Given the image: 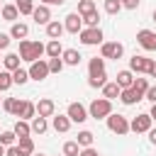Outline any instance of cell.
<instances>
[{
  "label": "cell",
  "instance_id": "d6986e66",
  "mask_svg": "<svg viewBox=\"0 0 156 156\" xmlns=\"http://www.w3.org/2000/svg\"><path fill=\"white\" fill-rule=\"evenodd\" d=\"M0 15H2V20L5 22H20V10H17V5H2L0 7Z\"/></svg>",
  "mask_w": 156,
  "mask_h": 156
},
{
  "label": "cell",
  "instance_id": "f5cc1de1",
  "mask_svg": "<svg viewBox=\"0 0 156 156\" xmlns=\"http://www.w3.org/2000/svg\"><path fill=\"white\" fill-rule=\"evenodd\" d=\"M0 63H2V56H0Z\"/></svg>",
  "mask_w": 156,
  "mask_h": 156
},
{
  "label": "cell",
  "instance_id": "8fae6325",
  "mask_svg": "<svg viewBox=\"0 0 156 156\" xmlns=\"http://www.w3.org/2000/svg\"><path fill=\"white\" fill-rule=\"evenodd\" d=\"M29 78L32 80H44L51 71H49V61H44V58H39V61H34V63H29Z\"/></svg>",
  "mask_w": 156,
  "mask_h": 156
},
{
  "label": "cell",
  "instance_id": "5b68a950",
  "mask_svg": "<svg viewBox=\"0 0 156 156\" xmlns=\"http://www.w3.org/2000/svg\"><path fill=\"white\" fill-rule=\"evenodd\" d=\"M80 44H85V46H98V44H102V29L100 27H83L80 29Z\"/></svg>",
  "mask_w": 156,
  "mask_h": 156
},
{
  "label": "cell",
  "instance_id": "816d5d0a",
  "mask_svg": "<svg viewBox=\"0 0 156 156\" xmlns=\"http://www.w3.org/2000/svg\"><path fill=\"white\" fill-rule=\"evenodd\" d=\"M32 156H44V154H32Z\"/></svg>",
  "mask_w": 156,
  "mask_h": 156
},
{
  "label": "cell",
  "instance_id": "1f68e13d",
  "mask_svg": "<svg viewBox=\"0 0 156 156\" xmlns=\"http://www.w3.org/2000/svg\"><path fill=\"white\" fill-rule=\"evenodd\" d=\"M83 24H85V27H100V12L93 10V12L83 15Z\"/></svg>",
  "mask_w": 156,
  "mask_h": 156
},
{
  "label": "cell",
  "instance_id": "f1b7e54d",
  "mask_svg": "<svg viewBox=\"0 0 156 156\" xmlns=\"http://www.w3.org/2000/svg\"><path fill=\"white\" fill-rule=\"evenodd\" d=\"M12 80H15V85H24L32 78H29V71L27 68H17V71H12Z\"/></svg>",
  "mask_w": 156,
  "mask_h": 156
},
{
  "label": "cell",
  "instance_id": "7c38bea8",
  "mask_svg": "<svg viewBox=\"0 0 156 156\" xmlns=\"http://www.w3.org/2000/svg\"><path fill=\"white\" fill-rule=\"evenodd\" d=\"M63 27H66L68 34H80V29H83V15L80 12H68L66 20H63Z\"/></svg>",
  "mask_w": 156,
  "mask_h": 156
},
{
  "label": "cell",
  "instance_id": "e575fe53",
  "mask_svg": "<svg viewBox=\"0 0 156 156\" xmlns=\"http://www.w3.org/2000/svg\"><path fill=\"white\" fill-rule=\"evenodd\" d=\"M132 88H134V90H136L139 95H146V90H149V80H146V78H139V76H136V78H134V85H132Z\"/></svg>",
  "mask_w": 156,
  "mask_h": 156
},
{
  "label": "cell",
  "instance_id": "83f0119b",
  "mask_svg": "<svg viewBox=\"0 0 156 156\" xmlns=\"http://www.w3.org/2000/svg\"><path fill=\"white\" fill-rule=\"evenodd\" d=\"M12 85H15V80H12V73L2 68V71H0V93H5V90H10Z\"/></svg>",
  "mask_w": 156,
  "mask_h": 156
},
{
  "label": "cell",
  "instance_id": "4fadbf2b",
  "mask_svg": "<svg viewBox=\"0 0 156 156\" xmlns=\"http://www.w3.org/2000/svg\"><path fill=\"white\" fill-rule=\"evenodd\" d=\"M37 115H41V117H54V115H56V102H54L51 98H39V102H37Z\"/></svg>",
  "mask_w": 156,
  "mask_h": 156
},
{
  "label": "cell",
  "instance_id": "44dd1931",
  "mask_svg": "<svg viewBox=\"0 0 156 156\" xmlns=\"http://www.w3.org/2000/svg\"><path fill=\"white\" fill-rule=\"evenodd\" d=\"M61 58H63V63H66V66H78L83 56H80V51H78V49H63Z\"/></svg>",
  "mask_w": 156,
  "mask_h": 156
},
{
  "label": "cell",
  "instance_id": "60d3db41",
  "mask_svg": "<svg viewBox=\"0 0 156 156\" xmlns=\"http://www.w3.org/2000/svg\"><path fill=\"white\" fill-rule=\"evenodd\" d=\"M119 2H122L124 10H136V7L141 5V0H119Z\"/></svg>",
  "mask_w": 156,
  "mask_h": 156
},
{
  "label": "cell",
  "instance_id": "ba28073f",
  "mask_svg": "<svg viewBox=\"0 0 156 156\" xmlns=\"http://www.w3.org/2000/svg\"><path fill=\"white\" fill-rule=\"evenodd\" d=\"M151 66H154V58H149V56L134 54V56L129 58V71H134V73H149Z\"/></svg>",
  "mask_w": 156,
  "mask_h": 156
},
{
  "label": "cell",
  "instance_id": "30bf717a",
  "mask_svg": "<svg viewBox=\"0 0 156 156\" xmlns=\"http://www.w3.org/2000/svg\"><path fill=\"white\" fill-rule=\"evenodd\" d=\"M136 44L144 51H156V32L151 29H139L136 32Z\"/></svg>",
  "mask_w": 156,
  "mask_h": 156
},
{
  "label": "cell",
  "instance_id": "4dcf8cb0",
  "mask_svg": "<svg viewBox=\"0 0 156 156\" xmlns=\"http://www.w3.org/2000/svg\"><path fill=\"white\" fill-rule=\"evenodd\" d=\"M15 5H17V10H20V15H32L34 12V0H15Z\"/></svg>",
  "mask_w": 156,
  "mask_h": 156
},
{
  "label": "cell",
  "instance_id": "f35d334b",
  "mask_svg": "<svg viewBox=\"0 0 156 156\" xmlns=\"http://www.w3.org/2000/svg\"><path fill=\"white\" fill-rule=\"evenodd\" d=\"M10 41H12L10 32H7V34H5V32H0V51H5V49L10 46Z\"/></svg>",
  "mask_w": 156,
  "mask_h": 156
},
{
  "label": "cell",
  "instance_id": "5bb4252c",
  "mask_svg": "<svg viewBox=\"0 0 156 156\" xmlns=\"http://www.w3.org/2000/svg\"><path fill=\"white\" fill-rule=\"evenodd\" d=\"M71 117L68 115H54L51 117V127H54V132H58V134H66L68 129H71Z\"/></svg>",
  "mask_w": 156,
  "mask_h": 156
},
{
  "label": "cell",
  "instance_id": "484cf974",
  "mask_svg": "<svg viewBox=\"0 0 156 156\" xmlns=\"http://www.w3.org/2000/svg\"><path fill=\"white\" fill-rule=\"evenodd\" d=\"M12 129H15V134H17V139H20V136H29V134H32V124H29L27 119H17Z\"/></svg>",
  "mask_w": 156,
  "mask_h": 156
},
{
  "label": "cell",
  "instance_id": "8d00e7d4",
  "mask_svg": "<svg viewBox=\"0 0 156 156\" xmlns=\"http://www.w3.org/2000/svg\"><path fill=\"white\" fill-rule=\"evenodd\" d=\"M63 66H66V63H63V58H61V56L49 58V71H51V73H61V71H63Z\"/></svg>",
  "mask_w": 156,
  "mask_h": 156
},
{
  "label": "cell",
  "instance_id": "603a6c76",
  "mask_svg": "<svg viewBox=\"0 0 156 156\" xmlns=\"http://www.w3.org/2000/svg\"><path fill=\"white\" fill-rule=\"evenodd\" d=\"M61 54H63L61 39H49V44H46V56H49V58H56V56H61Z\"/></svg>",
  "mask_w": 156,
  "mask_h": 156
},
{
  "label": "cell",
  "instance_id": "c3c4849f",
  "mask_svg": "<svg viewBox=\"0 0 156 156\" xmlns=\"http://www.w3.org/2000/svg\"><path fill=\"white\" fill-rule=\"evenodd\" d=\"M5 151H7V146H2V144H0V156H5Z\"/></svg>",
  "mask_w": 156,
  "mask_h": 156
},
{
  "label": "cell",
  "instance_id": "b9f144b4",
  "mask_svg": "<svg viewBox=\"0 0 156 156\" xmlns=\"http://www.w3.org/2000/svg\"><path fill=\"white\" fill-rule=\"evenodd\" d=\"M144 98L154 105V102H156V85H149V90H146V95H144Z\"/></svg>",
  "mask_w": 156,
  "mask_h": 156
},
{
  "label": "cell",
  "instance_id": "7402d4cb",
  "mask_svg": "<svg viewBox=\"0 0 156 156\" xmlns=\"http://www.w3.org/2000/svg\"><path fill=\"white\" fill-rule=\"evenodd\" d=\"M20 61H22L20 54H5V56H2V66H5V71H10V73L20 68Z\"/></svg>",
  "mask_w": 156,
  "mask_h": 156
},
{
  "label": "cell",
  "instance_id": "9c48e42d",
  "mask_svg": "<svg viewBox=\"0 0 156 156\" xmlns=\"http://www.w3.org/2000/svg\"><path fill=\"white\" fill-rule=\"evenodd\" d=\"M66 115H68V117H71V122H76V124H83L85 119H90L88 107H85L83 102H71V105H68V110H66Z\"/></svg>",
  "mask_w": 156,
  "mask_h": 156
},
{
  "label": "cell",
  "instance_id": "f6af8a7d",
  "mask_svg": "<svg viewBox=\"0 0 156 156\" xmlns=\"http://www.w3.org/2000/svg\"><path fill=\"white\" fill-rule=\"evenodd\" d=\"M149 115H151V119H154V122H156V102H154V105H151V110H149Z\"/></svg>",
  "mask_w": 156,
  "mask_h": 156
},
{
  "label": "cell",
  "instance_id": "e0dca14e",
  "mask_svg": "<svg viewBox=\"0 0 156 156\" xmlns=\"http://www.w3.org/2000/svg\"><path fill=\"white\" fill-rule=\"evenodd\" d=\"M63 32H66V27H63V22H58V20H51V22L46 24V37H49V39H61Z\"/></svg>",
  "mask_w": 156,
  "mask_h": 156
},
{
  "label": "cell",
  "instance_id": "ab89813d",
  "mask_svg": "<svg viewBox=\"0 0 156 156\" xmlns=\"http://www.w3.org/2000/svg\"><path fill=\"white\" fill-rule=\"evenodd\" d=\"M5 156H27L17 144H12V146H7V151H5Z\"/></svg>",
  "mask_w": 156,
  "mask_h": 156
},
{
  "label": "cell",
  "instance_id": "d6a6232c",
  "mask_svg": "<svg viewBox=\"0 0 156 156\" xmlns=\"http://www.w3.org/2000/svg\"><path fill=\"white\" fill-rule=\"evenodd\" d=\"M61 154H63V156H78V154H80V144H78V141H66L63 149H61Z\"/></svg>",
  "mask_w": 156,
  "mask_h": 156
},
{
  "label": "cell",
  "instance_id": "7bdbcfd3",
  "mask_svg": "<svg viewBox=\"0 0 156 156\" xmlns=\"http://www.w3.org/2000/svg\"><path fill=\"white\" fill-rule=\"evenodd\" d=\"M78 156H100V151L98 149H93V146H85V149H80V154Z\"/></svg>",
  "mask_w": 156,
  "mask_h": 156
},
{
  "label": "cell",
  "instance_id": "7a4b0ae2",
  "mask_svg": "<svg viewBox=\"0 0 156 156\" xmlns=\"http://www.w3.org/2000/svg\"><path fill=\"white\" fill-rule=\"evenodd\" d=\"M44 54H46V44L32 41V39H22V41H20V56H22V61L34 63V61H39Z\"/></svg>",
  "mask_w": 156,
  "mask_h": 156
},
{
  "label": "cell",
  "instance_id": "cb8c5ba5",
  "mask_svg": "<svg viewBox=\"0 0 156 156\" xmlns=\"http://www.w3.org/2000/svg\"><path fill=\"white\" fill-rule=\"evenodd\" d=\"M29 124H32V134H44V132L49 129V122H46V117H41V115H37Z\"/></svg>",
  "mask_w": 156,
  "mask_h": 156
},
{
  "label": "cell",
  "instance_id": "8992f818",
  "mask_svg": "<svg viewBox=\"0 0 156 156\" xmlns=\"http://www.w3.org/2000/svg\"><path fill=\"white\" fill-rule=\"evenodd\" d=\"M151 124H154L151 115H149V112H141V115H136V117L129 122V129H132L134 134H146V132L151 129Z\"/></svg>",
  "mask_w": 156,
  "mask_h": 156
},
{
  "label": "cell",
  "instance_id": "ffe728a7",
  "mask_svg": "<svg viewBox=\"0 0 156 156\" xmlns=\"http://www.w3.org/2000/svg\"><path fill=\"white\" fill-rule=\"evenodd\" d=\"M27 34H29V27L24 22H12V27H10V37L12 39L22 41V39H27Z\"/></svg>",
  "mask_w": 156,
  "mask_h": 156
},
{
  "label": "cell",
  "instance_id": "52a82bcc",
  "mask_svg": "<svg viewBox=\"0 0 156 156\" xmlns=\"http://www.w3.org/2000/svg\"><path fill=\"white\" fill-rule=\"evenodd\" d=\"M122 54H124V46L119 44V41H102L100 44V56L102 58H122Z\"/></svg>",
  "mask_w": 156,
  "mask_h": 156
},
{
  "label": "cell",
  "instance_id": "f546056e",
  "mask_svg": "<svg viewBox=\"0 0 156 156\" xmlns=\"http://www.w3.org/2000/svg\"><path fill=\"white\" fill-rule=\"evenodd\" d=\"M17 146H20V149H22L27 156H32V154H34V139H32V136H20Z\"/></svg>",
  "mask_w": 156,
  "mask_h": 156
},
{
  "label": "cell",
  "instance_id": "ee69618b",
  "mask_svg": "<svg viewBox=\"0 0 156 156\" xmlns=\"http://www.w3.org/2000/svg\"><path fill=\"white\" fill-rule=\"evenodd\" d=\"M146 134H149V141H151V144L156 146V127H151V129H149Z\"/></svg>",
  "mask_w": 156,
  "mask_h": 156
},
{
  "label": "cell",
  "instance_id": "db71d44e",
  "mask_svg": "<svg viewBox=\"0 0 156 156\" xmlns=\"http://www.w3.org/2000/svg\"><path fill=\"white\" fill-rule=\"evenodd\" d=\"M0 102H2V98H0Z\"/></svg>",
  "mask_w": 156,
  "mask_h": 156
},
{
  "label": "cell",
  "instance_id": "74e56055",
  "mask_svg": "<svg viewBox=\"0 0 156 156\" xmlns=\"http://www.w3.org/2000/svg\"><path fill=\"white\" fill-rule=\"evenodd\" d=\"M93 10H95V2H93V0H78V10H76V12L88 15V12H93Z\"/></svg>",
  "mask_w": 156,
  "mask_h": 156
},
{
  "label": "cell",
  "instance_id": "6da1fadb",
  "mask_svg": "<svg viewBox=\"0 0 156 156\" xmlns=\"http://www.w3.org/2000/svg\"><path fill=\"white\" fill-rule=\"evenodd\" d=\"M107 83V73H105V58L100 56H95V58H90V63H88V85L90 88H102Z\"/></svg>",
  "mask_w": 156,
  "mask_h": 156
},
{
  "label": "cell",
  "instance_id": "3957f363",
  "mask_svg": "<svg viewBox=\"0 0 156 156\" xmlns=\"http://www.w3.org/2000/svg\"><path fill=\"white\" fill-rule=\"evenodd\" d=\"M88 115L93 119H107V115H112V100L107 98H95L88 105Z\"/></svg>",
  "mask_w": 156,
  "mask_h": 156
},
{
  "label": "cell",
  "instance_id": "836d02e7",
  "mask_svg": "<svg viewBox=\"0 0 156 156\" xmlns=\"http://www.w3.org/2000/svg\"><path fill=\"white\" fill-rule=\"evenodd\" d=\"M15 141H17V134H15V129L0 132V144H2V146H12Z\"/></svg>",
  "mask_w": 156,
  "mask_h": 156
},
{
  "label": "cell",
  "instance_id": "f907efd6",
  "mask_svg": "<svg viewBox=\"0 0 156 156\" xmlns=\"http://www.w3.org/2000/svg\"><path fill=\"white\" fill-rule=\"evenodd\" d=\"M151 20H154V22H156V10H154V12H151Z\"/></svg>",
  "mask_w": 156,
  "mask_h": 156
},
{
  "label": "cell",
  "instance_id": "7dc6e473",
  "mask_svg": "<svg viewBox=\"0 0 156 156\" xmlns=\"http://www.w3.org/2000/svg\"><path fill=\"white\" fill-rule=\"evenodd\" d=\"M41 5H54V0H39Z\"/></svg>",
  "mask_w": 156,
  "mask_h": 156
},
{
  "label": "cell",
  "instance_id": "9a60e30c",
  "mask_svg": "<svg viewBox=\"0 0 156 156\" xmlns=\"http://www.w3.org/2000/svg\"><path fill=\"white\" fill-rule=\"evenodd\" d=\"M32 17H34V22L37 24H49L51 22V10H49V5H37L34 7V12H32Z\"/></svg>",
  "mask_w": 156,
  "mask_h": 156
},
{
  "label": "cell",
  "instance_id": "bcb514c9",
  "mask_svg": "<svg viewBox=\"0 0 156 156\" xmlns=\"http://www.w3.org/2000/svg\"><path fill=\"white\" fill-rule=\"evenodd\" d=\"M149 76H151V78H156V61H154V66H151V71H149Z\"/></svg>",
  "mask_w": 156,
  "mask_h": 156
},
{
  "label": "cell",
  "instance_id": "277c9868",
  "mask_svg": "<svg viewBox=\"0 0 156 156\" xmlns=\"http://www.w3.org/2000/svg\"><path fill=\"white\" fill-rule=\"evenodd\" d=\"M107 129L112 132V134H117V136H124V134H129L132 129H129V119L124 117V115H107Z\"/></svg>",
  "mask_w": 156,
  "mask_h": 156
},
{
  "label": "cell",
  "instance_id": "2e32d148",
  "mask_svg": "<svg viewBox=\"0 0 156 156\" xmlns=\"http://www.w3.org/2000/svg\"><path fill=\"white\" fill-rule=\"evenodd\" d=\"M119 100H122V105H136L139 100H144V95H139L134 88H122Z\"/></svg>",
  "mask_w": 156,
  "mask_h": 156
},
{
  "label": "cell",
  "instance_id": "4316f807",
  "mask_svg": "<svg viewBox=\"0 0 156 156\" xmlns=\"http://www.w3.org/2000/svg\"><path fill=\"white\" fill-rule=\"evenodd\" d=\"M78 144H80V149H85V146H93V141H95V134L90 132V129H80L78 132V139H76Z\"/></svg>",
  "mask_w": 156,
  "mask_h": 156
},
{
  "label": "cell",
  "instance_id": "11a10c76",
  "mask_svg": "<svg viewBox=\"0 0 156 156\" xmlns=\"http://www.w3.org/2000/svg\"><path fill=\"white\" fill-rule=\"evenodd\" d=\"M61 156H63V154H61Z\"/></svg>",
  "mask_w": 156,
  "mask_h": 156
},
{
  "label": "cell",
  "instance_id": "681fc988",
  "mask_svg": "<svg viewBox=\"0 0 156 156\" xmlns=\"http://www.w3.org/2000/svg\"><path fill=\"white\" fill-rule=\"evenodd\" d=\"M63 2H66V0H54V5H63Z\"/></svg>",
  "mask_w": 156,
  "mask_h": 156
},
{
  "label": "cell",
  "instance_id": "d4e9b609",
  "mask_svg": "<svg viewBox=\"0 0 156 156\" xmlns=\"http://www.w3.org/2000/svg\"><path fill=\"white\" fill-rule=\"evenodd\" d=\"M119 93H122V88H119L117 83H105V85H102V98H107V100L119 98Z\"/></svg>",
  "mask_w": 156,
  "mask_h": 156
},
{
  "label": "cell",
  "instance_id": "d590c367",
  "mask_svg": "<svg viewBox=\"0 0 156 156\" xmlns=\"http://www.w3.org/2000/svg\"><path fill=\"white\" fill-rule=\"evenodd\" d=\"M119 10H124L119 0H105V12H107V15H117Z\"/></svg>",
  "mask_w": 156,
  "mask_h": 156
},
{
  "label": "cell",
  "instance_id": "ac0fdd59",
  "mask_svg": "<svg viewBox=\"0 0 156 156\" xmlns=\"http://www.w3.org/2000/svg\"><path fill=\"white\" fill-rule=\"evenodd\" d=\"M115 83H117L119 88H132V85H134V71H129V68H124V71H117V78H115Z\"/></svg>",
  "mask_w": 156,
  "mask_h": 156
}]
</instances>
